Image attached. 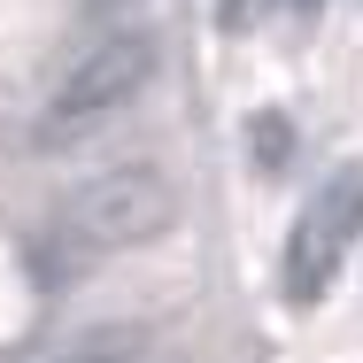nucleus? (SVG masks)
<instances>
[{
    "mask_svg": "<svg viewBox=\"0 0 363 363\" xmlns=\"http://www.w3.org/2000/svg\"><path fill=\"white\" fill-rule=\"evenodd\" d=\"M170 217H178V194L155 162H108L85 186H70V201H62V232L93 255H124V247L155 240Z\"/></svg>",
    "mask_w": 363,
    "mask_h": 363,
    "instance_id": "f257e3e1",
    "label": "nucleus"
},
{
    "mask_svg": "<svg viewBox=\"0 0 363 363\" xmlns=\"http://www.w3.org/2000/svg\"><path fill=\"white\" fill-rule=\"evenodd\" d=\"M155 77V39L140 31H124V39H101L85 62H77L55 93H47V108H39V124H31V140L39 147H70L85 140L93 124H108V116H124L132 101H140V85Z\"/></svg>",
    "mask_w": 363,
    "mask_h": 363,
    "instance_id": "f03ea898",
    "label": "nucleus"
},
{
    "mask_svg": "<svg viewBox=\"0 0 363 363\" xmlns=\"http://www.w3.org/2000/svg\"><path fill=\"white\" fill-rule=\"evenodd\" d=\"M363 224V178H333V194L301 217V232H294V255H286V294H325V279H333V263H340V240H356Z\"/></svg>",
    "mask_w": 363,
    "mask_h": 363,
    "instance_id": "7ed1b4c3",
    "label": "nucleus"
}]
</instances>
